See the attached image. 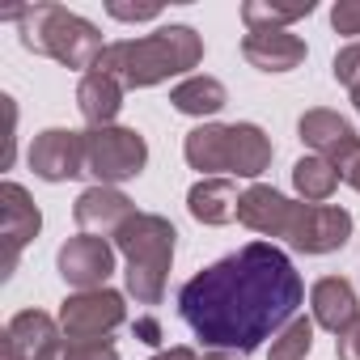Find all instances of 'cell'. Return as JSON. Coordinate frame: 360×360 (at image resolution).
<instances>
[{
	"label": "cell",
	"instance_id": "1",
	"mask_svg": "<svg viewBox=\"0 0 360 360\" xmlns=\"http://www.w3.org/2000/svg\"><path fill=\"white\" fill-rule=\"evenodd\" d=\"M305 284L271 242H250L178 288V314L212 352H255L297 318Z\"/></svg>",
	"mask_w": 360,
	"mask_h": 360
},
{
	"label": "cell",
	"instance_id": "2",
	"mask_svg": "<svg viewBox=\"0 0 360 360\" xmlns=\"http://www.w3.org/2000/svg\"><path fill=\"white\" fill-rule=\"evenodd\" d=\"M200 56H204V43H200V34L191 26H161L157 34L110 43L98 68L110 72L127 89H144V85H157V81H165L174 72L195 68Z\"/></svg>",
	"mask_w": 360,
	"mask_h": 360
},
{
	"label": "cell",
	"instance_id": "3",
	"mask_svg": "<svg viewBox=\"0 0 360 360\" xmlns=\"http://www.w3.org/2000/svg\"><path fill=\"white\" fill-rule=\"evenodd\" d=\"M5 18L22 22V43L30 51L51 56V60H60L68 68L94 72L102 64V56H106L102 34L85 18H77V13H68L60 5H34V9H22V13H5Z\"/></svg>",
	"mask_w": 360,
	"mask_h": 360
},
{
	"label": "cell",
	"instance_id": "4",
	"mask_svg": "<svg viewBox=\"0 0 360 360\" xmlns=\"http://www.w3.org/2000/svg\"><path fill=\"white\" fill-rule=\"evenodd\" d=\"M174 225L161 221V217H131L115 242L119 250L127 255V288L136 292L140 305H157L161 301V284H165V271H169V259H174Z\"/></svg>",
	"mask_w": 360,
	"mask_h": 360
},
{
	"label": "cell",
	"instance_id": "5",
	"mask_svg": "<svg viewBox=\"0 0 360 360\" xmlns=\"http://www.w3.org/2000/svg\"><path fill=\"white\" fill-rule=\"evenodd\" d=\"M187 161L204 174H238L255 178L271 161V140L255 123H233V127H195L187 136Z\"/></svg>",
	"mask_w": 360,
	"mask_h": 360
},
{
	"label": "cell",
	"instance_id": "6",
	"mask_svg": "<svg viewBox=\"0 0 360 360\" xmlns=\"http://www.w3.org/2000/svg\"><path fill=\"white\" fill-rule=\"evenodd\" d=\"M144 140L140 131L127 127H94L85 131V169L98 174L102 183H123V178H136L144 169Z\"/></svg>",
	"mask_w": 360,
	"mask_h": 360
},
{
	"label": "cell",
	"instance_id": "7",
	"mask_svg": "<svg viewBox=\"0 0 360 360\" xmlns=\"http://www.w3.org/2000/svg\"><path fill=\"white\" fill-rule=\"evenodd\" d=\"M60 322H64L68 343H102L106 330L123 322V297L110 288H85L64 301Z\"/></svg>",
	"mask_w": 360,
	"mask_h": 360
},
{
	"label": "cell",
	"instance_id": "8",
	"mask_svg": "<svg viewBox=\"0 0 360 360\" xmlns=\"http://www.w3.org/2000/svg\"><path fill=\"white\" fill-rule=\"evenodd\" d=\"M347 238H352V217L343 208H330V204H301L297 221L288 229V242L297 250H305V255L339 250Z\"/></svg>",
	"mask_w": 360,
	"mask_h": 360
},
{
	"label": "cell",
	"instance_id": "9",
	"mask_svg": "<svg viewBox=\"0 0 360 360\" xmlns=\"http://www.w3.org/2000/svg\"><path fill=\"white\" fill-rule=\"evenodd\" d=\"M30 169L47 183H64V178L85 174V131H64L51 127L30 144Z\"/></svg>",
	"mask_w": 360,
	"mask_h": 360
},
{
	"label": "cell",
	"instance_id": "10",
	"mask_svg": "<svg viewBox=\"0 0 360 360\" xmlns=\"http://www.w3.org/2000/svg\"><path fill=\"white\" fill-rule=\"evenodd\" d=\"M115 271V250L106 238L98 233H81V238H68V246L60 250V276L68 284H77L81 292L102 284L106 276Z\"/></svg>",
	"mask_w": 360,
	"mask_h": 360
},
{
	"label": "cell",
	"instance_id": "11",
	"mask_svg": "<svg viewBox=\"0 0 360 360\" xmlns=\"http://www.w3.org/2000/svg\"><path fill=\"white\" fill-rule=\"evenodd\" d=\"M39 225H43V217H39V208L30 204V195H26L18 183H5V187H0V229H5V246H9V255H5V276H9L13 263H18V250L39 233Z\"/></svg>",
	"mask_w": 360,
	"mask_h": 360
},
{
	"label": "cell",
	"instance_id": "12",
	"mask_svg": "<svg viewBox=\"0 0 360 360\" xmlns=\"http://www.w3.org/2000/svg\"><path fill=\"white\" fill-rule=\"evenodd\" d=\"M297 208L301 204H288L280 191L271 187H250L238 204V221L250 225L255 233H271V238H288L292 221H297Z\"/></svg>",
	"mask_w": 360,
	"mask_h": 360
},
{
	"label": "cell",
	"instance_id": "13",
	"mask_svg": "<svg viewBox=\"0 0 360 360\" xmlns=\"http://www.w3.org/2000/svg\"><path fill=\"white\" fill-rule=\"evenodd\" d=\"M242 56L259 72H288L305 60V43L288 30H250L242 43Z\"/></svg>",
	"mask_w": 360,
	"mask_h": 360
},
{
	"label": "cell",
	"instance_id": "14",
	"mask_svg": "<svg viewBox=\"0 0 360 360\" xmlns=\"http://www.w3.org/2000/svg\"><path fill=\"white\" fill-rule=\"evenodd\" d=\"M314 322L335 330V335H347L360 322V305H356V292H352L347 280L330 276V280L314 284Z\"/></svg>",
	"mask_w": 360,
	"mask_h": 360
},
{
	"label": "cell",
	"instance_id": "15",
	"mask_svg": "<svg viewBox=\"0 0 360 360\" xmlns=\"http://www.w3.org/2000/svg\"><path fill=\"white\" fill-rule=\"evenodd\" d=\"M77 106H81L85 123H94V127H110V119H115L119 106H123V85H119L110 72L94 68V72H85L81 85H77Z\"/></svg>",
	"mask_w": 360,
	"mask_h": 360
},
{
	"label": "cell",
	"instance_id": "16",
	"mask_svg": "<svg viewBox=\"0 0 360 360\" xmlns=\"http://www.w3.org/2000/svg\"><path fill=\"white\" fill-rule=\"evenodd\" d=\"M301 140L314 148V157L339 161V157L356 144V131H352L335 110H309V115H301Z\"/></svg>",
	"mask_w": 360,
	"mask_h": 360
},
{
	"label": "cell",
	"instance_id": "17",
	"mask_svg": "<svg viewBox=\"0 0 360 360\" xmlns=\"http://www.w3.org/2000/svg\"><path fill=\"white\" fill-rule=\"evenodd\" d=\"M131 200L110 191V187H89L81 200H77V225L81 229H123L131 221Z\"/></svg>",
	"mask_w": 360,
	"mask_h": 360
},
{
	"label": "cell",
	"instance_id": "18",
	"mask_svg": "<svg viewBox=\"0 0 360 360\" xmlns=\"http://www.w3.org/2000/svg\"><path fill=\"white\" fill-rule=\"evenodd\" d=\"M238 187L229 178H204L200 187H191V217L195 221H208V225H225V221H238Z\"/></svg>",
	"mask_w": 360,
	"mask_h": 360
},
{
	"label": "cell",
	"instance_id": "19",
	"mask_svg": "<svg viewBox=\"0 0 360 360\" xmlns=\"http://www.w3.org/2000/svg\"><path fill=\"white\" fill-rule=\"evenodd\" d=\"M13 343H18V352L26 356V360H43L47 352H56L64 339L56 335V322L47 318V314H39V309H26V314H18L13 322H9V330H5Z\"/></svg>",
	"mask_w": 360,
	"mask_h": 360
},
{
	"label": "cell",
	"instance_id": "20",
	"mask_svg": "<svg viewBox=\"0 0 360 360\" xmlns=\"http://www.w3.org/2000/svg\"><path fill=\"white\" fill-rule=\"evenodd\" d=\"M169 102L183 115H217L229 102V94H225V85L217 77H187L183 85H174Z\"/></svg>",
	"mask_w": 360,
	"mask_h": 360
},
{
	"label": "cell",
	"instance_id": "21",
	"mask_svg": "<svg viewBox=\"0 0 360 360\" xmlns=\"http://www.w3.org/2000/svg\"><path fill=\"white\" fill-rule=\"evenodd\" d=\"M292 183H297V191L305 195V204H322V200H330V191L339 187V169H335V161H326V157H301V161L292 165Z\"/></svg>",
	"mask_w": 360,
	"mask_h": 360
},
{
	"label": "cell",
	"instance_id": "22",
	"mask_svg": "<svg viewBox=\"0 0 360 360\" xmlns=\"http://www.w3.org/2000/svg\"><path fill=\"white\" fill-rule=\"evenodd\" d=\"M309 9H314L309 0H305V5H259V0H250V5L242 9V18H246L250 30H284L288 22L305 18Z\"/></svg>",
	"mask_w": 360,
	"mask_h": 360
},
{
	"label": "cell",
	"instance_id": "23",
	"mask_svg": "<svg viewBox=\"0 0 360 360\" xmlns=\"http://www.w3.org/2000/svg\"><path fill=\"white\" fill-rule=\"evenodd\" d=\"M309 343H314V322L309 318H292L284 326V335L271 343V360H305Z\"/></svg>",
	"mask_w": 360,
	"mask_h": 360
},
{
	"label": "cell",
	"instance_id": "24",
	"mask_svg": "<svg viewBox=\"0 0 360 360\" xmlns=\"http://www.w3.org/2000/svg\"><path fill=\"white\" fill-rule=\"evenodd\" d=\"M335 77L352 89L356 110H360V43H352V47H343V51L335 56Z\"/></svg>",
	"mask_w": 360,
	"mask_h": 360
},
{
	"label": "cell",
	"instance_id": "25",
	"mask_svg": "<svg viewBox=\"0 0 360 360\" xmlns=\"http://www.w3.org/2000/svg\"><path fill=\"white\" fill-rule=\"evenodd\" d=\"M330 26L339 34H360V5H356V0H343V5L330 9Z\"/></svg>",
	"mask_w": 360,
	"mask_h": 360
},
{
	"label": "cell",
	"instance_id": "26",
	"mask_svg": "<svg viewBox=\"0 0 360 360\" xmlns=\"http://www.w3.org/2000/svg\"><path fill=\"white\" fill-rule=\"evenodd\" d=\"M335 169H339V178H343V183H352V187L360 191V140H356V144H352V148H347L339 161H335Z\"/></svg>",
	"mask_w": 360,
	"mask_h": 360
},
{
	"label": "cell",
	"instance_id": "27",
	"mask_svg": "<svg viewBox=\"0 0 360 360\" xmlns=\"http://www.w3.org/2000/svg\"><path fill=\"white\" fill-rule=\"evenodd\" d=\"M110 9V18H119V22H153L161 9L157 5H140V9H131V5H106Z\"/></svg>",
	"mask_w": 360,
	"mask_h": 360
},
{
	"label": "cell",
	"instance_id": "28",
	"mask_svg": "<svg viewBox=\"0 0 360 360\" xmlns=\"http://www.w3.org/2000/svg\"><path fill=\"white\" fill-rule=\"evenodd\" d=\"M339 360H360V322L347 335H339Z\"/></svg>",
	"mask_w": 360,
	"mask_h": 360
},
{
	"label": "cell",
	"instance_id": "29",
	"mask_svg": "<svg viewBox=\"0 0 360 360\" xmlns=\"http://www.w3.org/2000/svg\"><path fill=\"white\" fill-rule=\"evenodd\" d=\"M136 335H140L144 343H161V326H157V318H140V322H136Z\"/></svg>",
	"mask_w": 360,
	"mask_h": 360
},
{
	"label": "cell",
	"instance_id": "30",
	"mask_svg": "<svg viewBox=\"0 0 360 360\" xmlns=\"http://www.w3.org/2000/svg\"><path fill=\"white\" fill-rule=\"evenodd\" d=\"M153 360H195V352H191V347H169V352H161V356H153Z\"/></svg>",
	"mask_w": 360,
	"mask_h": 360
},
{
	"label": "cell",
	"instance_id": "31",
	"mask_svg": "<svg viewBox=\"0 0 360 360\" xmlns=\"http://www.w3.org/2000/svg\"><path fill=\"white\" fill-rule=\"evenodd\" d=\"M208 360H233V356H225V352H212V356H208Z\"/></svg>",
	"mask_w": 360,
	"mask_h": 360
}]
</instances>
